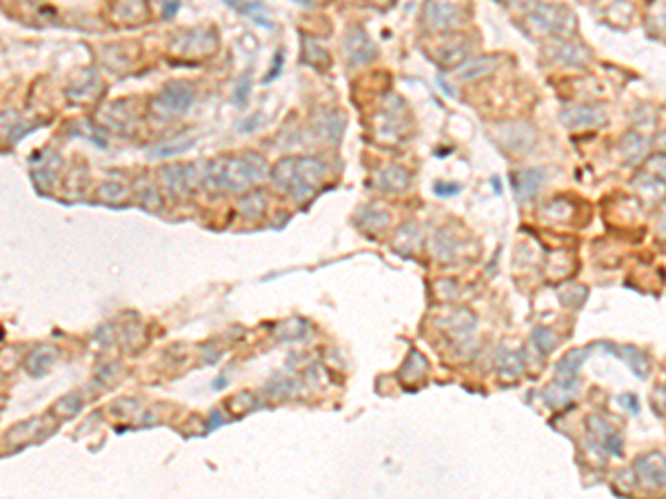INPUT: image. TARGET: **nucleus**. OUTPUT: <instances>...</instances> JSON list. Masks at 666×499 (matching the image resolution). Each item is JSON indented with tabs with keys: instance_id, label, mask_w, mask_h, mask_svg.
I'll use <instances>...</instances> for the list:
<instances>
[{
	"instance_id": "4468645a",
	"label": "nucleus",
	"mask_w": 666,
	"mask_h": 499,
	"mask_svg": "<svg viewBox=\"0 0 666 499\" xmlns=\"http://www.w3.org/2000/svg\"><path fill=\"white\" fill-rule=\"evenodd\" d=\"M620 149H622V156L626 162L638 164V162L646 160V154H649V140H646L644 136H640L638 132H631L622 138Z\"/></svg>"
},
{
	"instance_id": "7ed1b4c3",
	"label": "nucleus",
	"mask_w": 666,
	"mask_h": 499,
	"mask_svg": "<svg viewBox=\"0 0 666 499\" xmlns=\"http://www.w3.org/2000/svg\"><path fill=\"white\" fill-rule=\"evenodd\" d=\"M527 27L535 36H562L571 38L576 33V16L564 5H538L527 16Z\"/></svg>"
},
{
	"instance_id": "6ab92c4d",
	"label": "nucleus",
	"mask_w": 666,
	"mask_h": 499,
	"mask_svg": "<svg viewBox=\"0 0 666 499\" xmlns=\"http://www.w3.org/2000/svg\"><path fill=\"white\" fill-rule=\"evenodd\" d=\"M624 353H626V362H628V366L633 368L635 371V375L640 377V380H644L646 377V373H649V360H646V355H642L640 350H635V348H622Z\"/></svg>"
},
{
	"instance_id": "a211bd4d",
	"label": "nucleus",
	"mask_w": 666,
	"mask_h": 499,
	"mask_svg": "<svg viewBox=\"0 0 666 499\" xmlns=\"http://www.w3.org/2000/svg\"><path fill=\"white\" fill-rule=\"evenodd\" d=\"M191 144H194V142L187 140V138L171 140V142H166V144H162V146H156V149H152V156H156V158H171V156H178V154H182V151H187Z\"/></svg>"
},
{
	"instance_id": "aec40b11",
	"label": "nucleus",
	"mask_w": 666,
	"mask_h": 499,
	"mask_svg": "<svg viewBox=\"0 0 666 499\" xmlns=\"http://www.w3.org/2000/svg\"><path fill=\"white\" fill-rule=\"evenodd\" d=\"M80 406H83L80 395H78V393H71V395H67L65 399H60L58 404H56V413L63 415V417H71V415L78 413Z\"/></svg>"
},
{
	"instance_id": "393cba45",
	"label": "nucleus",
	"mask_w": 666,
	"mask_h": 499,
	"mask_svg": "<svg viewBox=\"0 0 666 499\" xmlns=\"http://www.w3.org/2000/svg\"><path fill=\"white\" fill-rule=\"evenodd\" d=\"M180 9V0H162V18H174Z\"/></svg>"
},
{
	"instance_id": "f3484780",
	"label": "nucleus",
	"mask_w": 666,
	"mask_h": 499,
	"mask_svg": "<svg viewBox=\"0 0 666 499\" xmlns=\"http://www.w3.org/2000/svg\"><path fill=\"white\" fill-rule=\"evenodd\" d=\"M53 360H56V348H51V346H41V348H36L33 353L29 355L27 366H29L31 375H41V373H45V368H47Z\"/></svg>"
},
{
	"instance_id": "dca6fc26",
	"label": "nucleus",
	"mask_w": 666,
	"mask_h": 499,
	"mask_svg": "<svg viewBox=\"0 0 666 499\" xmlns=\"http://www.w3.org/2000/svg\"><path fill=\"white\" fill-rule=\"evenodd\" d=\"M586 360V350H571L569 355H564L558 366H555V371H558V380H576V373L578 368L582 366V362Z\"/></svg>"
},
{
	"instance_id": "423d86ee",
	"label": "nucleus",
	"mask_w": 666,
	"mask_h": 499,
	"mask_svg": "<svg viewBox=\"0 0 666 499\" xmlns=\"http://www.w3.org/2000/svg\"><path fill=\"white\" fill-rule=\"evenodd\" d=\"M608 120L604 107L600 104H566L560 111V122L566 129H596Z\"/></svg>"
},
{
	"instance_id": "f257e3e1",
	"label": "nucleus",
	"mask_w": 666,
	"mask_h": 499,
	"mask_svg": "<svg viewBox=\"0 0 666 499\" xmlns=\"http://www.w3.org/2000/svg\"><path fill=\"white\" fill-rule=\"evenodd\" d=\"M327 178V166L316 158H285L275 164L273 182L293 200H309Z\"/></svg>"
},
{
	"instance_id": "f8f14e48",
	"label": "nucleus",
	"mask_w": 666,
	"mask_h": 499,
	"mask_svg": "<svg viewBox=\"0 0 666 499\" xmlns=\"http://www.w3.org/2000/svg\"><path fill=\"white\" fill-rule=\"evenodd\" d=\"M588 424H591V431H593L596 441L600 444L602 449H606L608 453H613V455L622 453V439L615 435V429L610 426V424L602 422L600 417H591Z\"/></svg>"
},
{
	"instance_id": "bb28decb",
	"label": "nucleus",
	"mask_w": 666,
	"mask_h": 499,
	"mask_svg": "<svg viewBox=\"0 0 666 499\" xmlns=\"http://www.w3.org/2000/svg\"><path fill=\"white\" fill-rule=\"evenodd\" d=\"M295 3H300V5H313L316 0H295Z\"/></svg>"
},
{
	"instance_id": "5701e85b",
	"label": "nucleus",
	"mask_w": 666,
	"mask_h": 499,
	"mask_svg": "<svg viewBox=\"0 0 666 499\" xmlns=\"http://www.w3.org/2000/svg\"><path fill=\"white\" fill-rule=\"evenodd\" d=\"M125 195V189L116 182H109V184H102L100 187V198L107 200V202H114V200H120Z\"/></svg>"
},
{
	"instance_id": "a878e982",
	"label": "nucleus",
	"mask_w": 666,
	"mask_h": 499,
	"mask_svg": "<svg viewBox=\"0 0 666 499\" xmlns=\"http://www.w3.org/2000/svg\"><path fill=\"white\" fill-rule=\"evenodd\" d=\"M660 233L666 235V211H664V215L660 218Z\"/></svg>"
},
{
	"instance_id": "f03ea898",
	"label": "nucleus",
	"mask_w": 666,
	"mask_h": 499,
	"mask_svg": "<svg viewBox=\"0 0 666 499\" xmlns=\"http://www.w3.org/2000/svg\"><path fill=\"white\" fill-rule=\"evenodd\" d=\"M267 164L260 156L245 154L243 158H220L207 164L205 178L209 184L225 191H247L253 182L267 176Z\"/></svg>"
},
{
	"instance_id": "412c9836",
	"label": "nucleus",
	"mask_w": 666,
	"mask_h": 499,
	"mask_svg": "<svg viewBox=\"0 0 666 499\" xmlns=\"http://www.w3.org/2000/svg\"><path fill=\"white\" fill-rule=\"evenodd\" d=\"M491 60H487V58H482V60H475L473 65H469L465 71L460 73V78L462 80H475V78H480V76H485V73H489L491 71Z\"/></svg>"
},
{
	"instance_id": "b1692460",
	"label": "nucleus",
	"mask_w": 666,
	"mask_h": 499,
	"mask_svg": "<svg viewBox=\"0 0 666 499\" xmlns=\"http://www.w3.org/2000/svg\"><path fill=\"white\" fill-rule=\"evenodd\" d=\"M433 191H435L438 195H442V198H449V195L458 193L460 187H458V184H442V182H438L435 187H433Z\"/></svg>"
},
{
	"instance_id": "4be33fe9",
	"label": "nucleus",
	"mask_w": 666,
	"mask_h": 499,
	"mask_svg": "<svg viewBox=\"0 0 666 499\" xmlns=\"http://www.w3.org/2000/svg\"><path fill=\"white\" fill-rule=\"evenodd\" d=\"M646 171L660 178L662 182H666V154H655L651 158H646Z\"/></svg>"
},
{
	"instance_id": "39448f33",
	"label": "nucleus",
	"mask_w": 666,
	"mask_h": 499,
	"mask_svg": "<svg viewBox=\"0 0 666 499\" xmlns=\"http://www.w3.org/2000/svg\"><path fill=\"white\" fill-rule=\"evenodd\" d=\"M194 98H196L194 87L187 82L176 80V82H169L160 91L158 98L154 100V109L162 116H180L194 104Z\"/></svg>"
},
{
	"instance_id": "6e6552de",
	"label": "nucleus",
	"mask_w": 666,
	"mask_h": 499,
	"mask_svg": "<svg viewBox=\"0 0 666 499\" xmlns=\"http://www.w3.org/2000/svg\"><path fill=\"white\" fill-rule=\"evenodd\" d=\"M344 51L351 65H364L376 58V45L369 41V36L360 27H351L344 33Z\"/></svg>"
},
{
	"instance_id": "0eeeda50",
	"label": "nucleus",
	"mask_w": 666,
	"mask_h": 499,
	"mask_svg": "<svg viewBox=\"0 0 666 499\" xmlns=\"http://www.w3.org/2000/svg\"><path fill=\"white\" fill-rule=\"evenodd\" d=\"M546 51L553 60L569 67H584L591 60V53L586 47L573 43L571 38H562V36H553L551 43L546 45Z\"/></svg>"
},
{
	"instance_id": "2eb2a0df",
	"label": "nucleus",
	"mask_w": 666,
	"mask_h": 499,
	"mask_svg": "<svg viewBox=\"0 0 666 499\" xmlns=\"http://www.w3.org/2000/svg\"><path fill=\"white\" fill-rule=\"evenodd\" d=\"M409 182H411L409 171L402 169V166H388V169H384V171L380 173V180H378L380 189H382V191H388V193L404 191L406 187H409Z\"/></svg>"
},
{
	"instance_id": "20e7f679",
	"label": "nucleus",
	"mask_w": 666,
	"mask_h": 499,
	"mask_svg": "<svg viewBox=\"0 0 666 499\" xmlns=\"http://www.w3.org/2000/svg\"><path fill=\"white\" fill-rule=\"evenodd\" d=\"M424 25L429 29H451L465 21V7L460 0H427L424 3Z\"/></svg>"
},
{
	"instance_id": "ddd939ff",
	"label": "nucleus",
	"mask_w": 666,
	"mask_h": 499,
	"mask_svg": "<svg viewBox=\"0 0 666 499\" xmlns=\"http://www.w3.org/2000/svg\"><path fill=\"white\" fill-rule=\"evenodd\" d=\"M638 471L642 473V477L649 479V484L653 486H666V455L653 453L649 457H642Z\"/></svg>"
},
{
	"instance_id": "9b49d317",
	"label": "nucleus",
	"mask_w": 666,
	"mask_h": 499,
	"mask_svg": "<svg viewBox=\"0 0 666 499\" xmlns=\"http://www.w3.org/2000/svg\"><path fill=\"white\" fill-rule=\"evenodd\" d=\"M194 178H198V176H194V166L189 164H171V166H166V169H162V182H164V187L169 189V191H174V193H184L187 191L191 184H194Z\"/></svg>"
},
{
	"instance_id": "1a4fd4ad",
	"label": "nucleus",
	"mask_w": 666,
	"mask_h": 499,
	"mask_svg": "<svg viewBox=\"0 0 666 499\" xmlns=\"http://www.w3.org/2000/svg\"><path fill=\"white\" fill-rule=\"evenodd\" d=\"M546 182V169H522L513 173V189L520 202H531Z\"/></svg>"
},
{
	"instance_id": "9d476101",
	"label": "nucleus",
	"mask_w": 666,
	"mask_h": 499,
	"mask_svg": "<svg viewBox=\"0 0 666 499\" xmlns=\"http://www.w3.org/2000/svg\"><path fill=\"white\" fill-rule=\"evenodd\" d=\"M497 140L504 144L507 151H517L524 154L529 151L535 142V132L529 124H507L504 136H497Z\"/></svg>"
}]
</instances>
